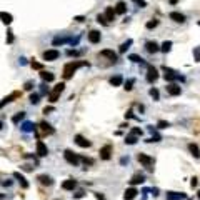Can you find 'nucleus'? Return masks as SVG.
Returning a JSON list of instances; mask_svg holds the SVG:
<instances>
[{
	"label": "nucleus",
	"instance_id": "obj_1",
	"mask_svg": "<svg viewBox=\"0 0 200 200\" xmlns=\"http://www.w3.org/2000/svg\"><path fill=\"white\" fill-rule=\"evenodd\" d=\"M80 67H89V62H79V60H74V62H69L65 67H63V79H72L75 74L77 69H80Z\"/></svg>",
	"mask_w": 200,
	"mask_h": 200
},
{
	"label": "nucleus",
	"instance_id": "obj_2",
	"mask_svg": "<svg viewBox=\"0 0 200 200\" xmlns=\"http://www.w3.org/2000/svg\"><path fill=\"white\" fill-rule=\"evenodd\" d=\"M137 159H139V162L149 170V172H154V163H155V160H154L152 157H149V155H145V154H139Z\"/></svg>",
	"mask_w": 200,
	"mask_h": 200
},
{
	"label": "nucleus",
	"instance_id": "obj_3",
	"mask_svg": "<svg viewBox=\"0 0 200 200\" xmlns=\"http://www.w3.org/2000/svg\"><path fill=\"white\" fill-rule=\"evenodd\" d=\"M163 77L167 82H175V80H183V77H180L177 72H173L172 69H167V67H163Z\"/></svg>",
	"mask_w": 200,
	"mask_h": 200
},
{
	"label": "nucleus",
	"instance_id": "obj_4",
	"mask_svg": "<svg viewBox=\"0 0 200 200\" xmlns=\"http://www.w3.org/2000/svg\"><path fill=\"white\" fill-rule=\"evenodd\" d=\"M63 157H65V160L70 165H74V167H77V165L80 163V157L77 154H74L72 150H65V152H63Z\"/></svg>",
	"mask_w": 200,
	"mask_h": 200
},
{
	"label": "nucleus",
	"instance_id": "obj_5",
	"mask_svg": "<svg viewBox=\"0 0 200 200\" xmlns=\"http://www.w3.org/2000/svg\"><path fill=\"white\" fill-rule=\"evenodd\" d=\"M112 152H114V147H112L110 144H107V145H104V147L100 149V159L102 160H110L112 159Z\"/></svg>",
	"mask_w": 200,
	"mask_h": 200
},
{
	"label": "nucleus",
	"instance_id": "obj_6",
	"mask_svg": "<svg viewBox=\"0 0 200 200\" xmlns=\"http://www.w3.org/2000/svg\"><path fill=\"white\" fill-rule=\"evenodd\" d=\"M58 57H60V52L55 50V48H52V50H45V52H43V60H47V62H53V60H57Z\"/></svg>",
	"mask_w": 200,
	"mask_h": 200
},
{
	"label": "nucleus",
	"instance_id": "obj_7",
	"mask_svg": "<svg viewBox=\"0 0 200 200\" xmlns=\"http://www.w3.org/2000/svg\"><path fill=\"white\" fill-rule=\"evenodd\" d=\"M157 79H159L157 69H155V67H152V65H149V67H147V82H149V84H154Z\"/></svg>",
	"mask_w": 200,
	"mask_h": 200
},
{
	"label": "nucleus",
	"instance_id": "obj_8",
	"mask_svg": "<svg viewBox=\"0 0 200 200\" xmlns=\"http://www.w3.org/2000/svg\"><path fill=\"white\" fill-rule=\"evenodd\" d=\"M74 142L79 145V147H82V149H89L90 145H92V142L90 140H87L84 135H75V139H74Z\"/></svg>",
	"mask_w": 200,
	"mask_h": 200
},
{
	"label": "nucleus",
	"instance_id": "obj_9",
	"mask_svg": "<svg viewBox=\"0 0 200 200\" xmlns=\"http://www.w3.org/2000/svg\"><path fill=\"white\" fill-rule=\"evenodd\" d=\"M37 155L38 157H47L48 155V149L42 140H37Z\"/></svg>",
	"mask_w": 200,
	"mask_h": 200
},
{
	"label": "nucleus",
	"instance_id": "obj_10",
	"mask_svg": "<svg viewBox=\"0 0 200 200\" xmlns=\"http://www.w3.org/2000/svg\"><path fill=\"white\" fill-rule=\"evenodd\" d=\"M187 193L183 192H167V200H185Z\"/></svg>",
	"mask_w": 200,
	"mask_h": 200
},
{
	"label": "nucleus",
	"instance_id": "obj_11",
	"mask_svg": "<svg viewBox=\"0 0 200 200\" xmlns=\"http://www.w3.org/2000/svg\"><path fill=\"white\" fill-rule=\"evenodd\" d=\"M87 37H89V42H90V43H99L100 38H102V35H100L99 30H90Z\"/></svg>",
	"mask_w": 200,
	"mask_h": 200
},
{
	"label": "nucleus",
	"instance_id": "obj_12",
	"mask_svg": "<svg viewBox=\"0 0 200 200\" xmlns=\"http://www.w3.org/2000/svg\"><path fill=\"white\" fill-rule=\"evenodd\" d=\"M37 180H38L42 185H45V187H50V185L53 183V178L50 177V175H45V173H43V175H38Z\"/></svg>",
	"mask_w": 200,
	"mask_h": 200
},
{
	"label": "nucleus",
	"instance_id": "obj_13",
	"mask_svg": "<svg viewBox=\"0 0 200 200\" xmlns=\"http://www.w3.org/2000/svg\"><path fill=\"white\" fill-rule=\"evenodd\" d=\"M137 193H139V190H137V188H134V187L127 188V190H125V193H124V200H134L135 197H137Z\"/></svg>",
	"mask_w": 200,
	"mask_h": 200
},
{
	"label": "nucleus",
	"instance_id": "obj_14",
	"mask_svg": "<svg viewBox=\"0 0 200 200\" xmlns=\"http://www.w3.org/2000/svg\"><path fill=\"white\" fill-rule=\"evenodd\" d=\"M167 92L170 95H180L182 94V89H180V85H177V84H170V85H167Z\"/></svg>",
	"mask_w": 200,
	"mask_h": 200
},
{
	"label": "nucleus",
	"instance_id": "obj_15",
	"mask_svg": "<svg viewBox=\"0 0 200 200\" xmlns=\"http://www.w3.org/2000/svg\"><path fill=\"white\" fill-rule=\"evenodd\" d=\"M18 95H20V94H18V92H13L12 95H8V97H3V99H2V102H0V109H3V107H5L7 104H10V102H13V99H17Z\"/></svg>",
	"mask_w": 200,
	"mask_h": 200
},
{
	"label": "nucleus",
	"instance_id": "obj_16",
	"mask_svg": "<svg viewBox=\"0 0 200 200\" xmlns=\"http://www.w3.org/2000/svg\"><path fill=\"white\" fill-rule=\"evenodd\" d=\"M13 178H15V180H18V182H20L22 188H28V182H27V178L23 177V175H22L20 172H13Z\"/></svg>",
	"mask_w": 200,
	"mask_h": 200
},
{
	"label": "nucleus",
	"instance_id": "obj_17",
	"mask_svg": "<svg viewBox=\"0 0 200 200\" xmlns=\"http://www.w3.org/2000/svg\"><path fill=\"white\" fill-rule=\"evenodd\" d=\"M145 48H147L149 53H157L160 50V47H159L157 42H147V43H145Z\"/></svg>",
	"mask_w": 200,
	"mask_h": 200
},
{
	"label": "nucleus",
	"instance_id": "obj_18",
	"mask_svg": "<svg viewBox=\"0 0 200 200\" xmlns=\"http://www.w3.org/2000/svg\"><path fill=\"white\" fill-rule=\"evenodd\" d=\"M0 20H2V23H5V25H10V23L13 22V17H12V13L0 12Z\"/></svg>",
	"mask_w": 200,
	"mask_h": 200
},
{
	"label": "nucleus",
	"instance_id": "obj_19",
	"mask_svg": "<svg viewBox=\"0 0 200 200\" xmlns=\"http://www.w3.org/2000/svg\"><path fill=\"white\" fill-rule=\"evenodd\" d=\"M170 18H172L173 22H177V23H183L185 22V15L180 13V12H172L170 13Z\"/></svg>",
	"mask_w": 200,
	"mask_h": 200
},
{
	"label": "nucleus",
	"instance_id": "obj_20",
	"mask_svg": "<svg viewBox=\"0 0 200 200\" xmlns=\"http://www.w3.org/2000/svg\"><path fill=\"white\" fill-rule=\"evenodd\" d=\"M104 17H105L107 22H112V20H114V18H115V10H114V7H107Z\"/></svg>",
	"mask_w": 200,
	"mask_h": 200
},
{
	"label": "nucleus",
	"instance_id": "obj_21",
	"mask_svg": "<svg viewBox=\"0 0 200 200\" xmlns=\"http://www.w3.org/2000/svg\"><path fill=\"white\" fill-rule=\"evenodd\" d=\"M144 182H145V175H142V173H135L134 177L130 178L132 185H139V183H144Z\"/></svg>",
	"mask_w": 200,
	"mask_h": 200
},
{
	"label": "nucleus",
	"instance_id": "obj_22",
	"mask_svg": "<svg viewBox=\"0 0 200 200\" xmlns=\"http://www.w3.org/2000/svg\"><path fill=\"white\" fill-rule=\"evenodd\" d=\"M100 55L102 57H107V58H110V60H117V58H119V57H117V53L114 52V50H109V48H105V50H102L100 52Z\"/></svg>",
	"mask_w": 200,
	"mask_h": 200
},
{
	"label": "nucleus",
	"instance_id": "obj_23",
	"mask_svg": "<svg viewBox=\"0 0 200 200\" xmlns=\"http://www.w3.org/2000/svg\"><path fill=\"white\" fill-rule=\"evenodd\" d=\"M75 187H77V182H75L74 178H69V180H65V182L62 183V188L63 190H74Z\"/></svg>",
	"mask_w": 200,
	"mask_h": 200
},
{
	"label": "nucleus",
	"instance_id": "obj_24",
	"mask_svg": "<svg viewBox=\"0 0 200 200\" xmlns=\"http://www.w3.org/2000/svg\"><path fill=\"white\" fill-rule=\"evenodd\" d=\"M40 130H42L45 135H52L53 132H55V130H53V127H52V125H48L47 122H42V124H40Z\"/></svg>",
	"mask_w": 200,
	"mask_h": 200
},
{
	"label": "nucleus",
	"instance_id": "obj_25",
	"mask_svg": "<svg viewBox=\"0 0 200 200\" xmlns=\"http://www.w3.org/2000/svg\"><path fill=\"white\" fill-rule=\"evenodd\" d=\"M40 77H42L43 82H47V84H48V82H53V79H55V75H53L52 72H45V70L40 72Z\"/></svg>",
	"mask_w": 200,
	"mask_h": 200
},
{
	"label": "nucleus",
	"instance_id": "obj_26",
	"mask_svg": "<svg viewBox=\"0 0 200 200\" xmlns=\"http://www.w3.org/2000/svg\"><path fill=\"white\" fill-rule=\"evenodd\" d=\"M188 150H190V154H192L195 159L200 157V149H198L197 144H188Z\"/></svg>",
	"mask_w": 200,
	"mask_h": 200
},
{
	"label": "nucleus",
	"instance_id": "obj_27",
	"mask_svg": "<svg viewBox=\"0 0 200 200\" xmlns=\"http://www.w3.org/2000/svg\"><path fill=\"white\" fill-rule=\"evenodd\" d=\"M20 129L25 132V134H28V132H33V130H35V125H33L32 122H23V124L20 125Z\"/></svg>",
	"mask_w": 200,
	"mask_h": 200
},
{
	"label": "nucleus",
	"instance_id": "obj_28",
	"mask_svg": "<svg viewBox=\"0 0 200 200\" xmlns=\"http://www.w3.org/2000/svg\"><path fill=\"white\" fill-rule=\"evenodd\" d=\"M114 10H115V13H120V15H122V13L127 12V3H125V2H119V3L115 5Z\"/></svg>",
	"mask_w": 200,
	"mask_h": 200
},
{
	"label": "nucleus",
	"instance_id": "obj_29",
	"mask_svg": "<svg viewBox=\"0 0 200 200\" xmlns=\"http://www.w3.org/2000/svg\"><path fill=\"white\" fill-rule=\"evenodd\" d=\"M109 82H110V85L119 87V85H122V82H124V79H122V75H115V77H112V79H110Z\"/></svg>",
	"mask_w": 200,
	"mask_h": 200
},
{
	"label": "nucleus",
	"instance_id": "obj_30",
	"mask_svg": "<svg viewBox=\"0 0 200 200\" xmlns=\"http://www.w3.org/2000/svg\"><path fill=\"white\" fill-rule=\"evenodd\" d=\"M23 119H25V112H18V114H15L12 117V122L13 124H18V122L23 120Z\"/></svg>",
	"mask_w": 200,
	"mask_h": 200
},
{
	"label": "nucleus",
	"instance_id": "obj_31",
	"mask_svg": "<svg viewBox=\"0 0 200 200\" xmlns=\"http://www.w3.org/2000/svg\"><path fill=\"white\" fill-rule=\"evenodd\" d=\"M170 48H172V42H170V40H165V42L162 43V47H160V50H162L163 53H167V52H170Z\"/></svg>",
	"mask_w": 200,
	"mask_h": 200
},
{
	"label": "nucleus",
	"instance_id": "obj_32",
	"mask_svg": "<svg viewBox=\"0 0 200 200\" xmlns=\"http://www.w3.org/2000/svg\"><path fill=\"white\" fill-rule=\"evenodd\" d=\"M125 144H129V145L137 144V135H129V137H125Z\"/></svg>",
	"mask_w": 200,
	"mask_h": 200
},
{
	"label": "nucleus",
	"instance_id": "obj_33",
	"mask_svg": "<svg viewBox=\"0 0 200 200\" xmlns=\"http://www.w3.org/2000/svg\"><path fill=\"white\" fill-rule=\"evenodd\" d=\"M132 45V40H127V42H124V43H122V45H120V48H119V52L120 53H124V52H127V48H129Z\"/></svg>",
	"mask_w": 200,
	"mask_h": 200
},
{
	"label": "nucleus",
	"instance_id": "obj_34",
	"mask_svg": "<svg viewBox=\"0 0 200 200\" xmlns=\"http://www.w3.org/2000/svg\"><path fill=\"white\" fill-rule=\"evenodd\" d=\"M63 90H65V84H57L55 87H53L52 92H55V94H62Z\"/></svg>",
	"mask_w": 200,
	"mask_h": 200
},
{
	"label": "nucleus",
	"instance_id": "obj_35",
	"mask_svg": "<svg viewBox=\"0 0 200 200\" xmlns=\"http://www.w3.org/2000/svg\"><path fill=\"white\" fill-rule=\"evenodd\" d=\"M132 62H135V63H144V58L142 57H139V55H135V53H132V55L129 57Z\"/></svg>",
	"mask_w": 200,
	"mask_h": 200
},
{
	"label": "nucleus",
	"instance_id": "obj_36",
	"mask_svg": "<svg viewBox=\"0 0 200 200\" xmlns=\"http://www.w3.org/2000/svg\"><path fill=\"white\" fill-rule=\"evenodd\" d=\"M58 97H60V94H55V92H50V94H48V100H50L52 104H55V102L58 100Z\"/></svg>",
	"mask_w": 200,
	"mask_h": 200
},
{
	"label": "nucleus",
	"instance_id": "obj_37",
	"mask_svg": "<svg viewBox=\"0 0 200 200\" xmlns=\"http://www.w3.org/2000/svg\"><path fill=\"white\" fill-rule=\"evenodd\" d=\"M157 127H159V129H168L170 124H168L167 120H159V122H157Z\"/></svg>",
	"mask_w": 200,
	"mask_h": 200
},
{
	"label": "nucleus",
	"instance_id": "obj_38",
	"mask_svg": "<svg viewBox=\"0 0 200 200\" xmlns=\"http://www.w3.org/2000/svg\"><path fill=\"white\" fill-rule=\"evenodd\" d=\"M130 132H132V135H137V137H142V134H144V130L139 129V127H134Z\"/></svg>",
	"mask_w": 200,
	"mask_h": 200
},
{
	"label": "nucleus",
	"instance_id": "obj_39",
	"mask_svg": "<svg viewBox=\"0 0 200 200\" xmlns=\"http://www.w3.org/2000/svg\"><path fill=\"white\" fill-rule=\"evenodd\" d=\"M150 97H152L154 100H159V99H160L159 90H157V89H150Z\"/></svg>",
	"mask_w": 200,
	"mask_h": 200
},
{
	"label": "nucleus",
	"instance_id": "obj_40",
	"mask_svg": "<svg viewBox=\"0 0 200 200\" xmlns=\"http://www.w3.org/2000/svg\"><path fill=\"white\" fill-rule=\"evenodd\" d=\"M134 84H135V80H134V79L127 80V82H125V87H124V89H125V90H132V89H134Z\"/></svg>",
	"mask_w": 200,
	"mask_h": 200
},
{
	"label": "nucleus",
	"instance_id": "obj_41",
	"mask_svg": "<svg viewBox=\"0 0 200 200\" xmlns=\"http://www.w3.org/2000/svg\"><path fill=\"white\" fill-rule=\"evenodd\" d=\"M38 99H40V95H38V94H32V95H30V104H32V105L38 104Z\"/></svg>",
	"mask_w": 200,
	"mask_h": 200
},
{
	"label": "nucleus",
	"instance_id": "obj_42",
	"mask_svg": "<svg viewBox=\"0 0 200 200\" xmlns=\"http://www.w3.org/2000/svg\"><path fill=\"white\" fill-rule=\"evenodd\" d=\"M157 25H159V20H155V18H154V20H150V22H147V28H149V30H150V28H155Z\"/></svg>",
	"mask_w": 200,
	"mask_h": 200
},
{
	"label": "nucleus",
	"instance_id": "obj_43",
	"mask_svg": "<svg viewBox=\"0 0 200 200\" xmlns=\"http://www.w3.org/2000/svg\"><path fill=\"white\" fill-rule=\"evenodd\" d=\"M97 22H99V23H102V25H107V23H109V22L105 20L104 13H100V15H97Z\"/></svg>",
	"mask_w": 200,
	"mask_h": 200
},
{
	"label": "nucleus",
	"instance_id": "obj_44",
	"mask_svg": "<svg viewBox=\"0 0 200 200\" xmlns=\"http://www.w3.org/2000/svg\"><path fill=\"white\" fill-rule=\"evenodd\" d=\"M193 55H195V62H200V47L193 48Z\"/></svg>",
	"mask_w": 200,
	"mask_h": 200
},
{
	"label": "nucleus",
	"instance_id": "obj_45",
	"mask_svg": "<svg viewBox=\"0 0 200 200\" xmlns=\"http://www.w3.org/2000/svg\"><path fill=\"white\" fill-rule=\"evenodd\" d=\"M135 3H137V5H140V8H145L147 7V2H145V0H134Z\"/></svg>",
	"mask_w": 200,
	"mask_h": 200
},
{
	"label": "nucleus",
	"instance_id": "obj_46",
	"mask_svg": "<svg viewBox=\"0 0 200 200\" xmlns=\"http://www.w3.org/2000/svg\"><path fill=\"white\" fill-rule=\"evenodd\" d=\"M80 160H82L84 163H89V165L94 163V159H89V157H80Z\"/></svg>",
	"mask_w": 200,
	"mask_h": 200
},
{
	"label": "nucleus",
	"instance_id": "obj_47",
	"mask_svg": "<svg viewBox=\"0 0 200 200\" xmlns=\"http://www.w3.org/2000/svg\"><path fill=\"white\" fill-rule=\"evenodd\" d=\"M125 119H137V117L134 115V112H132V109H130V110H127V114H125Z\"/></svg>",
	"mask_w": 200,
	"mask_h": 200
},
{
	"label": "nucleus",
	"instance_id": "obj_48",
	"mask_svg": "<svg viewBox=\"0 0 200 200\" xmlns=\"http://www.w3.org/2000/svg\"><path fill=\"white\" fill-rule=\"evenodd\" d=\"M79 53L80 52H77V50H69V52H67V55H69V57H77Z\"/></svg>",
	"mask_w": 200,
	"mask_h": 200
},
{
	"label": "nucleus",
	"instance_id": "obj_49",
	"mask_svg": "<svg viewBox=\"0 0 200 200\" xmlns=\"http://www.w3.org/2000/svg\"><path fill=\"white\" fill-rule=\"evenodd\" d=\"M32 67L37 70H42V63H38V62H32Z\"/></svg>",
	"mask_w": 200,
	"mask_h": 200
},
{
	"label": "nucleus",
	"instance_id": "obj_50",
	"mask_svg": "<svg viewBox=\"0 0 200 200\" xmlns=\"http://www.w3.org/2000/svg\"><path fill=\"white\" fill-rule=\"evenodd\" d=\"M82 197H85V192L84 190H79V192L75 193V198H82Z\"/></svg>",
	"mask_w": 200,
	"mask_h": 200
},
{
	"label": "nucleus",
	"instance_id": "obj_51",
	"mask_svg": "<svg viewBox=\"0 0 200 200\" xmlns=\"http://www.w3.org/2000/svg\"><path fill=\"white\" fill-rule=\"evenodd\" d=\"M7 33H8L7 42H8V43H12V42H13V32H7Z\"/></svg>",
	"mask_w": 200,
	"mask_h": 200
},
{
	"label": "nucleus",
	"instance_id": "obj_52",
	"mask_svg": "<svg viewBox=\"0 0 200 200\" xmlns=\"http://www.w3.org/2000/svg\"><path fill=\"white\" fill-rule=\"evenodd\" d=\"M33 89V82H27L25 84V90H32Z\"/></svg>",
	"mask_w": 200,
	"mask_h": 200
},
{
	"label": "nucleus",
	"instance_id": "obj_53",
	"mask_svg": "<svg viewBox=\"0 0 200 200\" xmlns=\"http://www.w3.org/2000/svg\"><path fill=\"white\" fill-rule=\"evenodd\" d=\"M50 112H53V107H45L43 109V114H50Z\"/></svg>",
	"mask_w": 200,
	"mask_h": 200
},
{
	"label": "nucleus",
	"instance_id": "obj_54",
	"mask_svg": "<svg viewBox=\"0 0 200 200\" xmlns=\"http://www.w3.org/2000/svg\"><path fill=\"white\" fill-rule=\"evenodd\" d=\"M197 183H198V180L195 178V177H193L192 180H190V185H192V187H197Z\"/></svg>",
	"mask_w": 200,
	"mask_h": 200
},
{
	"label": "nucleus",
	"instance_id": "obj_55",
	"mask_svg": "<svg viewBox=\"0 0 200 200\" xmlns=\"http://www.w3.org/2000/svg\"><path fill=\"white\" fill-rule=\"evenodd\" d=\"M120 163H122V165L129 163V157H122V159H120Z\"/></svg>",
	"mask_w": 200,
	"mask_h": 200
},
{
	"label": "nucleus",
	"instance_id": "obj_56",
	"mask_svg": "<svg viewBox=\"0 0 200 200\" xmlns=\"http://www.w3.org/2000/svg\"><path fill=\"white\" fill-rule=\"evenodd\" d=\"M95 197H97V200H105V197L102 193H95Z\"/></svg>",
	"mask_w": 200,
	"mask_h": 200
},
{
	"label": "nucleus",
	"instance_id": "obj_57",
	"mask_svg": "<svg viewBox=\"0 0 200 200\" xmlns=\"http://www.w3.org/2000/svg\"><path fill=\"white\" fill-rule=\"evenodd\" d=\"M3 185H5V187H10V185H12V180H5V182H3Z\"/></svg>",
	"mask_w": 200,
	"mask_h": 200
},
{
	"label": "nucleus",
	"instance_id": "obj_58",
	"mask_svg": "<svg viewBox=\"0 0 200 200\" xmlns=\"http://www.w3.org/2000/svg\"><path fill=\"white\" fill-rule=\"evenodd\" d=\"M150 192H152V193L155 195V197H157V195H159V188H152V190H150Z\"/></svg>",
	"mask_w": 200,
	"mask_h": 200
},
{
	"label": "nucleus",
	"instance_id": "obj_59",
	"mask_svg": "<svg viewBox=\"0 0 200 200\" xmlns=\"http://www.w3.org/2000/svg\"><path fill=\"white\" fill-rule=\"evenodd\" d=\"M168 2H170V3H172V5H175V3H177V2H178V0H168Z\"/></svg>",
	"mask_w": 200,
	"mask_h": 200
},
{
	"label": "nucleus",
	"instance_id": "obj_60",
	"mask_svg": "<svg viewBox=\"0 0 200 200\" xmlns=\"http://www.w3.org/2000/svg\"><path fill=\"white\" fill-rule=\"evenodd\" d=\"M197 197H198V200H200V190H198V193H197Z\"/></svg>",
	"mask_w": 200,
	"mask_h": 200
},
{
	"label": "nucleus",
	"instance_id": "obj_61",
	"mask_svg": "<svg viewBox=\"0 0 200 200\" xmlns=\"http://www.w3.org/2000/svg\"><path fill=\"white\" fill-rule=\"evenodd\" d=\"M0 129H2V122H0Z\"/></svg>",
	"mask_w": 200,
	"mask_h": 200
},
{
	"label": "nucleus",
	"instance_id": "obj_62",
	"mask_svg": "<svg viewBox=\"0 0 200 200\" xmlns=\"http://www.w3.org/2000/svg\"><path fill=\"white\" fill-rule=\"evenodd\" d=\"M198 25H200V22H198Z\"/></svg>",
	"mask_w": 200,
	"mask_h": 200
}]
</instances>
